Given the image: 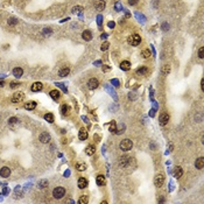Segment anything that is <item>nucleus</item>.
Returning <instances> with one entry per match:
<instances>
[{
  "label": "nucleus",
  "mask_w": 204,
  "mask_h": 204,
  "mask_svg": "<svg viewBox=\"0 0 204 204\" xmlns=\"http://www.w3.org/2000/svg\"><path fill=\"white\" fill-rule=\"evenodd\" d=\"M141 55H142V57H143L145 59H147V58H149V57H151L152 53L149 51V49H145V50L141 51Z\"/></svg>",
  "instance_id": "nucleus-30"
},
{
  "label": "nucleus",
  "mask_w": 204,
  "mask_h": 204,
  "mask_svg": "<svg viewBox=\"0 0 204 204\" xmlns=\"http://www.w3.org/2000/svg\"><path fill=\"white\" fill-rule=\"evenodd\" d=\"M128 160H130V158H127V156H123V158H120V165L123 166V167H126L128 163Z\"/></svg>",
  "instance_id": "nucleus-29"
},
{
  "label": "nucleus",
  "mask_w": 204,
  "mask_h": 204,
  "mask_svg": "<svg viewBox=\"0 0 204 204\" xmlns=\"http://www.w3.org/2000/svg\"><path fill=\"white\" fill-rule=\"evenodd\" d=\"M107 26H109V28H114V26H116V23H114L113 21H110L107 23Z\"/></svg>",
  "instance_id": "nucleus-44"
},
{
  "label": "nucleus",
  "mask_w": 204,
  "mask_h": 204,
  "mask_svg": "<svg viewBox=\"0 0 204 204\" xmlns=\"http://www.w3.org/2000/svg\"><path fill=\"white\" fill-rule=\"evenodd\" d=\"M13 75L16 77V78H20V77L23 75V70L21 68H14L13 69Z\"/></svg>",
  "instance_id": "nucleus-22"
},
{
  "label": "nucleus",
  "mask_w": 204,
  "mask_h": 204,
  "mask_svg": "<svg viewBox=\"0 0 204 204\" xmlns=\"http://www.w3.org/2000/svg\"><path fill=\"white\" fill-rule=\"evenodd\" d=\"M110 132L111 133H117V124L114 120H112V123L110 124Z\"/></svg>",
  "instance_id": "nucleus-32"
},
{
  "label": "nucleus",
  "mask_w": 204,
  "mask_h": 204,
  "mask_svg": "<svg viewBox=\"0 0 204 204\" xmlns=\"http://www.w3.org/2000/svg\"><path fill=\"white\" fill-rule=\"evenodd\" d=\"M16 123H18V118H15V117L8 119V124H11V125H13V124H16Z\"/></svg>",
  "instance_id": "nucleus-38"
},
{
  "label": "nucleus",
  "mask_w": 204,
  "mask_h": 204,
  "mask_svg": "<svg viewBox=\"0 0 204 204\" xmlns=\"http://www.w3.org/2000/svg\"><path fill=\"white\" fill-rule=\"evenodd\" d=\"M106 37H107V34H106V33H103V34L100 35V39H101V40H105Z\"/></svg>",
  "instance_id": "nucleus-46"
},
{
  "label": "nucleus",
  "mask_w": 204,
  "mask_h": 204,
  "mask_svg": "<svg viewBox=\"0 0 204 204\" xmlns=\"http://www.w3.org/2000/svg\"><path fill=\"white\" fill-rule=\"evenodd\" d=\"M101 23H103V16H101V15H98V16H97V25H98V26L100 27Z\"/></svg>",
  "instance_id": "nucleus-39"
},
{
  "label": "nucleus",
  "mask_w": 204,
  "mask_h": 204,
  "mask_svg": "<svg viewBox=\"0 0 204 204\" xmlns=\"http://www.w3.org/2000/svg\"><path fill=\"white\" fill-rule=\"evenodd\" d=\"M148 68H146V67H140L139 69H136V75H147L148 74Z\"/></svg>",
  "instance_id": "nucleus-23"
},
{
  "label": "nucleus",
  "mask_w": 204,
  "mask_h": 204,
  "mask_svg": "<svg viewBox=\"0 0 204 204\" xmlns=\"http://www.w3.org/2000/svg\"><path fill=\"white\" fill-rule=\"evenodd\" d=\"M73 13L74 14H79V15H82V13H83V7L82 6H75L73 8Z\"/></svg>",
  "instance_id": "nucleus-26"
},
{
  "label": "nucleus",
  "mask_w": 204,
  "mask_h": 204,
  "mask_svg": "<svg viewBox=\"0 0 204 204\" xmlns=\"http://www.w3.org/2000/svg\"><path fill=\"white\" fill-rule=\"evenodd\" d=\"M89 184V182H88V180L86 178H84V177H81L78 180V182H77V185H78V188L79 189H84V188H86Z\"/></svg>",
  "instance_id": "nucleus-12"
},
{
  "label": "nucleus",
  "mask_w": 204,
  "mask_h": 204,
  "mask_svg": "<svg viewBox=\"0 0 204 204\" xmlns=\"http://www.w3.org/2000/svg\"><path fill=\"white\" fill-rule=\"evenodd\" d=\"M76 168H77V170L83 171V170H85V169H86V165H85V163H83V162H77L76 163Z\"/></svg>",
  "instance_id": "nucleus-27"
},
{
  "label": "nucleus",
  "mask_w": 204,
  "mask_h": 204,
  "mask_svg": "<svg viewBox=\"0 0 204 204\" xmlns=\"http://www.w3.org/2000/svg\"><path fill=\"white\" fill-rule=\"evenodd\" d=\"M64 195H65V189H64L63 187H56V188L53 190V196H54V198H56V200H61V198H63Z\"/></svg>",
  "instance_id": "nucleus-1"
},
{
  "label": "nucleus",
  "mask_w": 204,
  "mask_h": 204,
  "mask_svg": "<svg viewBox=\"0 0 204 204\" xmlns=\"http://www.w3.org/2000/svg\"><path fill=\"white\" fill-rule=\"evenodd\" d=\"M105 0H96V2H94V8L97 9V11H103L104 8H105Z\"/></svg>",
  "instance_id": "nucleus-9"
},
{
  "label": "nucleus",
  "mask_w": 204,
  "mask_h": 204,
  "mask_svg": "<svg viewBox=\"0 0 204 204\" xmlns=\"http://www.w3.org/2000/svg\"><path fill=\"white\" fill-rule=\"evenodd\" d=\"M201 89H202V91H204V79H202V82H201Z\"/></svg>",
  "instance_id": "nucleus-48"
},
{
  "label": "nucleus",
  "mask_w": 204,
  "mask_h": 204,
  "mask_svg": "<svg viewBox=\"0 0 204 204\" xmlns=\"http://www.w3.org/2000/svg\"><path fill=\"white\" fill-rule=\"evenodd\" d=\"M170 70H171L170 65H169V64H165V65L162 67V69H161V73L163 75H169L170 74Z\"/></svg>",
  "instance_id": "nucleus-25"
},
{
  "label": "nucleus",
  "mask_w": 204,
  "mask_h": 204,
  "mask_svg": "<svg viewBox=\"0 0 204 204\" xmlns=\"http://www.w3.org/2000/svg\"><path fill=\"white\" fill-rule=\"evenodd\" d=\"M119 147H120V149H121V151H124V152L131 151L132 147H133V142H132V140H130V139H125V140H123L120 142Z\"/></svg>",
  "instance_id": "nucleus-2"
},
{
  "label": "nucleus",
  "mask_w": 204,
  "mask_h": 204,
  "mask_svg": "<svg viewBox=\"0 0 204 204\" xmlns=\"http://www.w3.org/2000/svg\"><path fill=\"white\" fill-rule=\"evenodd\" d=\"M78 203H79V204H88V203H89V198H88V196H85V195L82 196V197L78 200Z\"/></svg>",
  "instance_id": "nucleus-33"
},
{
  "label": "nucleus",
  "mask_w": 204,
  "mask_h": 204,
  "mask_svg": "<svg viewBox=\"0 0 204 204\" xmlns=\"http://www.w3.org/2000/svg\"><path fill=\"white\" fill-rule=\"evenodd\" d=\"M128 4H130L131 6H133V5H136V4H138V0H130V1H128Z\"/></svg>",
  "instance_id": "nucleus-45"
},
{
  "label": "nucleus",
  "mask_w": 204,
  "mask_h": 204,
  "mask_svg": "<svg viewBox=\"0 0 204 204\" xmlns=\"http://www.w3.org/2000/svg\"><path fill=\"white\" fill-rule=\"evenodd\" d=\"M23 99H25V93L22 92V91H18V92L13 93V97H12V103H14V104L21 103Z\"/></svg>",
  "instance_id": "nucleus-4"
},
{
  "label": "nucleus",
  "mask_w": 204,
  "mask_h": 204,
  "mask_svg": "<svg viewBox=\"0 0 204 204\" xmlns=\"http://www.w3.org/2000/svg\"><path fill=\"white\" fill-rule=\"evenodd\" d=\"M111 83H113L116 86H119V84H118V81H117V79H113V81H111Z\"/></svg>",
  "instance_id": "nucleus-47"
},
{
  "label": "nucleus",
  "mask_w": 204,
  "mask_h": 204,
  "mask_svg": "<svg viewBox=\"0 0 204 204\" xmlns=\"http://www.w3.org/2000/svg\"><path fill=\"white\" fill-rule=\"evenodd\" d=\"M120 69L124 71H128L131 69V62L128 61H123L120 63Z\"/></svg>",
  "instance_id": "nucleus-14"
},
{
  "label": "nucleus",
  "mask_w": 204,
  "mask_h": 204,
  "mask_svg": "<svg viewBox=\"0 0 204 204\" xmlns=\"http://www.w3.org/2000/svg\"><path fill=\"white\" fill-rule=\"evenodd\" d=\"M165 183V175L163 174H158V175L154 177V184L155 187H162Z\"/></svg>",
  "instance_id": "nucleus-5"
},
{
  "label": "nucleus",
  "mask_w": 204,
  "mask_h": 204,
  "mask_svg": "<svg viewBox=\"0 0 204 204\" xmlns=\"http://www.w3.org/2000/svg\"><path fill=\"white\" fill-rule=\"evenodd\" d=\"M7 22H8V25H12V26H13V25H16V23H18V19H15V18H9Z\"/></svg>",
  "instance_id": "nucleus-36"
},
{
  "label": "nucleus",
  "mask_w": 204,
  "mask_h": 204,
  "mask_svg": "<svg viewBox=\"0 0 204 204\" xmlns=\"http://www.w3.org/2000/svg\"><path fill=\"white\" fill-rule=\"evenodd\" d=\"M168 29H169V25L168 23H163L162 25V31L163 32H167Z\"/></svg>",
  "instance_id": "nucleus-42"
},
{
  "label": "nucleus",
  "mask_w": 204,
  "mask_h": 204,
  "mask_svg": "<svg viewBox=\"0 0 204 204\" xmlns=\"http://www.w3.org/2000/svg\"><path fill=\"white\" fill-rule=\"evenodd\" d=\"M169 121V114L168 113H161L160 117H159V123H160L161 126L167 125Z\"/></svg>",
  "instance_id": "nucleus-6"
},
{
  "label": "nucleus",
  "mask_w": 204,
  "mask_h": 204,
  "mask_svg": "<svg viewBox=\"0 0 204 204\" xmlns=\"http://www.w3.org/2000/svg\"><path fill=\"white\" fill-rule=\"evenodd\" d=\"M32 91L33 92H39V91H41L42 89H43V84L41 83V82H35V83L32 84Z\"/></svg>",
  "instance_id": "nucleus-8"
},
{
  "label": "nucleus",
  "mask_w": 204,
  "mask_h": 204,
  "mask_svg": "<svg viewBox=\"0 0 204 204\" xmlns=\"http://www.w3.org/2000/svg\"><path fill=\"white\" fill-rule=\"evenodd\" d=\"M109 47H110V43H109V42H104V43L101 44V47H100V50H101V51L107 50Z\"/></svg>",
  "instance_id": "nucleus-35"
},
{
  "label": "nucleus",
  "mask_w": 204,
  "mask_h": 204,
  "mask_svg": "<svg viewBox=\"0 0 204 204\" xmlns=\"http://www.w3.org/2000/svg\"><path fill=\"white\" fill-rule=\"evenodd\" d=\"M49 94H50V97L54 99V100H58L59 97H61V92H59L58 90H51Z\"/></svg>",
  "instance_id": "nucleus-17"
},
{
  "label": "nucleus",
  "mask_w": 204,
  "mask_h": 204,
  "mask_svg": "<svg viewBox=\"0 0 204 204\" xmlns=\"http://www.w3.org/2000/svg\"><path fill=\"white\" fill-rule=\"evenodd\" d=\"M121 8H123L121 4H120V2H117V4H116V11H121Z\"/></svg>",
  "instance_id": "nucleus-41"
},
{
  "label": "nucleus",
  "mask_w": 204,
  "mask_h": 204,
  "mask_svg": "<svg viewBox=\"0 0 204 204\" xmlns=\"http://www.w3.org/2000/svg\"><path fill=\"white\" fill-rule=\"evenodd\" d=\"M44 119H46L48 123H50V124H53L54 123V114L53 113H47V114H44Z\"/></svg>",
  "instance_id": "nucleus-28"
},
{
  "label": "nucleus",
  "mask_w": 204,
  "mask_h": 204,
  "mask_svg": "<svg viewBox=\"0 0 204 204\" xmlns=\"http://www.w3.org/2000/svg\"><path fill=\"white\" fill-rule=\"evenodd\" d=\"M195 166L197 169H203V167H204V158L203 156H201V158H198L197 160H196Z\"/></svg>",
  "instance_id": "nucleus-15"
},
{
  "label": "nucleus",
  "mask_w": 204,
  "mask_h": 204,
  "mask_svg": "<svg viewBox=\"0 0 204 204\" xmlns=\"http://www.w3.org/2000/svg\"><path fill=\"white\" fill-rule=\"evenodd\" d=\"M47 185H48V181H47V180H41V181H39V183H37V187L41 188V189L46 188Z\"/></svg>",
  "instance_id": "nucleus-31"
},
{
  "label": "nucleus",
  "mask_w": 204,
  "mask_h": 204,
  "mask_svg": "<svg viewBox=\"0 0 204 204\" xmlns=\"http://www.w3.org/2000/svg\"><path fill=\"white\" fill-rule=\"evenodd\" d=\"M19 85H20V83H19V82H12V83H11V88H12V89H15V88H18Z\"/></svg>",
  "instance_id": "nucleus-40"
},
{
  "label": "nucleus",
  "mask_w": 204,
  "mask_h": 204,
  "mask_svg": "<svg viewBox=\"0 0 204 204\" xmlns=\"http://www.w3.org/2000/svg\"><path fill=\"white\" fill-rule=\"evenodd\" d=\"M127 42L131 44V46L136 47V46H139V44H140V42H141V37H140V35H138V34H133V35L128 36Z\"/></svg>",
  "instance_id": "nucleus-3"
},
{
  "label": "nucleus",
  "mask_w": 204,
  "mask_h": 204,
  "mask_svg": "<svg viewBox=\"0 0 204 204\" xmlns=\"http://www.w3.org/2000/svg\"><path fill=\"white\" fill-rule=\"evenodd\" d=\"M69 111H70V107H69L68 105H62V106H61V112H62V114H68Z\"/></svg>",
  "instance_id": "nucleus-34"
},
{
  "label": "nucleus",
  "mask_w": 204,
  "mask_h": 204,
  "mask_svg": "<svg viewBox=\"0 0 204 204\" xmlns=\"http://www.w3.org/2000/svg\"><path fill=\"white\" fill-rule=\"evenodd\" d=\"M69 73H70V69L67 67V68H62L61 70L58 71V75L61 77H65V76H68V75H69Z\"/></svg>",
  "instance_id": "nucleus-24"
},
{
  "label": "nucleus",
  "mask_w": 204,
  "mask_h": 204,
  "mask_svg": "<svg viewBox=\"0 0 204 204\" xmlns=\"http://www.w3.org/2000/svg\"><path fill=\"white\" fill-rule=\"evenodd\" d=\"M82 37H83L85 41H91V39H92V33H91L90 31H84L83 33H82Z\"/></svg>",
  "instance_id": "nucleus-16"
},
{
  "label": "nucleus",
  "mask_w": 204,
  "mask_h": 204,
  "mask_svg": "<svg viewBox=\"0 0 204 204\" xmlns=\"http://www.w3.org/2000/svg\"><path fill=\"white\" fill-rule=\"evenodd\" d=\"M96 182L98 185H104L105 184V176L104 175H98L96 177Z\"/></svg>",
  "instance_id": "nucleus-21"
},
{
  "label": "nucleus",
  "mask_w": 204,
  "mask_h": 204,
  "mask_svg": "<svg viewBox=\"0 0 204 204\" xmlns=\"http://www.w3.org/2000/svg\"><path fill=\"white\" fill-rule=\"evenodd\" d=\"M4 81H0V86H4Z\"/></svg>",
  "instance_id": "nucleus-49"
},
{
  "label": "nucleus",
  "mask_w": 204,
  "mask_h": 204,
  "mask_svg": "<svg viewBox=\"0 0 204 204\" xmlns=\"http://www.w3.org/2000/svg\"><path fill=\"white\" fill-rule=\"evenodd\" d=\"M88 136H89V133H88V131L85 130V128H81L79 130V134H78V138H79V140H86L88 139Z\"/></svg>",
  "instance_id": "nucleus-13"
},
{
  "label": "nucleus",
  "mask_w": 204,
  "mask_h": 204,
  "mask_svg": "<svg viewBox=\"0 0 204 204\" xmlns=\"http://www.w3.org/2000/svg\"><path fill=\"white\" fill-rule=\"evenodd\" d=\"M182 175H183V169L181 167H176L175 170H174V177L180 178V177H182Z\"/></svg>",
  "instance_id": "nucleus-18"
},
{
  "label": "nucleus",
  "mask_w": 204,
  "mask_h": 204,
  "mask_svg": "<svg viewBox=\"0 0 204 204\" xmlns=\"http://www.w3.org/2000/svg\"><path fill=\"white\" fill-rule=\"evenodd\" d=\"M9 175H11V169H9L8 167H2L1 169H0V176L1 177H5V178H7V177H9Z\"/></svg>",
  "instance_id": "nucleus-10"
},
{
  "label": "nucleus",
  "mask_w": 204,
  "mask_h": 204,
  "mask_svg": "<svg viewBox=\"0 0 204 204\" xmlns=\"http://www.w3.org/2000/svg\"><path fill=\"white\" fill-rule=\"evenodd\" d=\"M94 152H96V148H94V146H92V145H89L88 147L85 148V154H86V155H89V156L93 155Z\"/></svg>",
  "instance_id": "nucleus-20"
},
{
  "label": "nucleus",
  "mask_w": 204,
  "mask_h": 204,
  "mask_svg": "<svg viewBox=\"0 0 204 204\" xmlns=\"http://www.w3.org/2000/svg\"><path fill=\"white\" fill-rule=\"evenodd\" d=\"M111 70V67L109 65H103V71H105V73H107V71Z\"/></svg>",
  "instance_id": "nucleus-43"
},
{
  "label": "nucleus",
  "mask_w": 204,
  "mask_h": 204,
  "mask_svg": "<svg viewBox=\"0 0 204 204\" xmlns=\"http://www.w3.org/2000/svg\"><path fill=\"white\" fill-rule=\"evenodd\" d=\"M198 57L200 58H203L204 57V47H201L200 50H198Z\"/></svg>",
  "instance_id": "nucleus-37"
},
{
  "label": "nucleus",
  "mask_w": 204,
  "mask_h": 204,
  "mask_svg": "<svg viewBox=\"0 0 204 204\" xmlns=\"http://www.w3.org/2000/svg\"><path fill=\"white\" fill-rule=\"evenodd\" d=\"M36 107V103L34 100H31V101H28V103H26L25 104V109H26V110H34V109Z\"/></svg>",
  "instance_id": "nucleus-19"
},
{
  "label": "nucleus",
  "mask_w": 204,
  "mask_h": 204,
  "mask_svg": "<svg viewBox=\"0 0 204 204\" xmlns=\"http://www.w3.org/2000/svg\"><path fill=\"white\" fill-rule=\"evenodd\" d=\"M50 134L47 133V132H43V133L40 135V141H41L42 143H48L49 141H50Z\"/></svg>",
  "instance_id": "nucleus-11"
},
{
  "label": "nucleus",
  "mask_w": 204,
  "mask_h": 204,
  "mask_svg": "<svg viewBox=\"0 0 204 204\" xmlns=\"http://www.w3.org/2000/svg\"><path fill=\"white\" fill-rule=\"evenodd\" d=\"M98 85H99V82H98V79H97V78H91V79H89V82H88V88L90 89V90H94V89H97V88H98Z\"/></svg>",
  "instance_id": "nucleus-7"
}]
</instances>
